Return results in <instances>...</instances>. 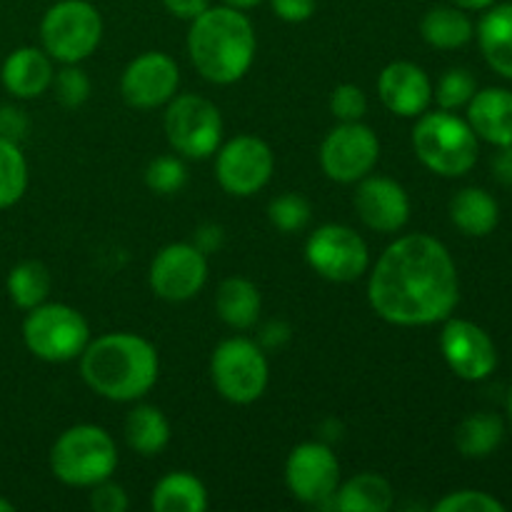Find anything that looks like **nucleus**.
I'll return each mask as SVG.
<instances>
[{
    "mask_svg": "<svg viewBox=\"0 0 512 512\" xmlns=\"http://www.w3.org/2000/svg\"><path fill=\"white\" fill-rule=\"evenodd\" d=\"M368 300L385 323L403 328L443 323L460 300L453 255L433 235H403L375 263Z\"/></svg>",
    "mask_w": 512,
    "mask_h": 512,
    "instance_id": "obj_1",
    "label": "nucleus"
},
{
    "mask_svg": "<svg viewBox=\"0 0 512 512\" xmlns=\"http://www.w3.org/2000/svg\"><path fill=\"white\" fill-rule=\"evenodd\" d=\"M80 375L100 398L135 403L158 383V350L135 333L100 335L80 355Z\"/></svg>",
    "mask_w": 512,
    "mask_h": 512,
    "instance_id": "obj_2",
    "label": "nucleus"
},
{
    "mask_svg": "<svg viewBox=\"0 0 512 512\" xmlns=\"http://www.w3.org/2000/svg\"><path fill=\"white\" fill-rule=\"evenodd\" d=\"M255 28L248 15L230 5H210L190 20L188 53L195 70L215 85L238 83L255 60Z\"/></svg>",
    "mask_w": 512,
    "mask_h": 512,
    "instance_id": "obj_3",
    "label": "nucleus"
},
{
    "mask_svg": "<svg viewBox=\"0 0 512 512\" xmlns=\"http://www.w3.org/2000/svg\"><path fill=\"white\" fill-rule=\"evenodd\" d=\"M413 148L420 163L435 175L460 178L478 163L480 138L453 110H425L413 128Z\"/></svg>",
    "mask_w": 512,
    "mask_h": 512,
    "instance_id": "obj_4",
    "label": "nucleus"
},
{
    "mask_svg": "<svg viewBox=\"0 0 512 512\" xmlns=\"http://www.w3.org/2000/svg\"><path fill=\"white\" fill-rule=\"evenodd\" d=\"M118 448L108 430L98 425H73L50 448V470L70 488H93L113 478Z\"/></svg>",
    "mask_w": 512,
    "mask_h": 512,
    "instance_id": "obj_5",
    "label": "nucleus"
},
{
    "mask_svg": "<svg viewBox=\"0 0 512 512\" xmlns=\"http://www.w3.org/2000/svg\"><path fill=\"white\" fill-rule=\"evenodd\" d=\"M103 18L88 0H60L40 20V43L53 60L63 65L80 63L98 50Z\"/></svg>",
    "mask_w": 512,
    "mask_h": 512,
    "instance_id": "obj_6",
    "label": "nucleus"
},
{
    "mask_svg": "<svg viewBox=\"0 0 512 512\" xmlns=\"http://www.w3.org/2000/svg\"><path fill=\"white\" fill-rule=\"evenodd\" d=\"M23 343L45 363H70L88 348V320L65 303H40L25 315Z\"/></svg>",
    "mask_w": 512,
    "mask_h": 512,
    "instance_id": "obj_7",
    "label": "nucleus"
},
{
    "mask_svg": "<svg viewBox=\"0 0 512 512\" xmlns=\"http://www.w3.org/2000/svg\"><path fill=\"white\" fill-rule=\"evenodd\" d=\"M210 378L228 403L250 405L268 388V358L255 340L228 338L210 358Z\"/></svg>",
    "mask_w": 512,
    "mask_h": 512,
    "instance_id": "obj_8",
    "label": "nucleus"
},
{
    "mask_svg": "<svg viewBox=\"0 0 512 512\" xmlns=\"http://www.w3.org/2000/svg\"><path fill=\"white\" fill-rule=\"evenodd\" d=\"M165 138L183 158L205 160L223 143V118L218 105L200 95H175L165 110Z\"/></svg>",
    "mask_w": 512,
    "mask_h": 512,
    "instance_id": "obj_9",
    "label": "nucleus"
},
{
    "mask_svg": "<svg viewBox=\"0 0 512 512\" xmlns=\"http://www.w3.org/2000/svg\"><path fill=\"white\" fill-rule=\"evenodd\" d=\"M305 260L330 283H353L368 273L370 253L365 240L348 225H320L305 243Z\"/></svg>",
    "mask_w": 512,
    "mask_h": 512,
    "instance_id": "obj_10",
    "label": "nucleus"
},
{
    "mask_svg": "<svg viewBox=\"0 0 512 512\" xmlns=\"http://www.w3.org/2000/svg\"><path fill=\"white\" fill-rule=\"evenodd\" d=\"M275 170V155L265 140L255 135H235L218 148L215 178L220 188L235 198H250L268 185Z\"/></svg>",
    "mask_w": 512,
    "mask_h": 512,
    "instance_id": "obj_11",
    "label": "nucleus"
},
{
    "mask_svg": "<svg viewBox=\"0 0 512 512\" xmlns=\"http://www.w3.org/2000/svg\"><path fill=\"white\" fill-rule=\"evenodd\" d=\"M380 158V140L368 125L340 123L320 145L323 173L335 183H358L373 173Z\"/></svg>",
    "mask_w": 512,
    "mask_h": 512,
    "instance_id": "obj_12",
    "label": "nucleus"
},
{
    "mask_svg": "<svg viewBox=\"0 0 512 512\" xmlns=\"http://www.w3.org/2000/svg\"><path fill=\"white\" fill-rule=\"evenodd\" d=\"M285 485L300 503L328 508L340 485L338 458L323 443H300L285 463Z\"/></svg>",
    "mask_w": 512,
    "mask_h": 512,
    "instance_id": "obj_13",
    "label": "nucleus"
},
{
    "mask_svg": "<svg viewBox=\"0 0 512 512\" xmlns=\"http://www.w3.org/2000/svg\"><path fill=\"white\" fill-rule=\"evenodd\" d=\"M150 288L160 300L185 303L203 290L208 258L193 243H170L150 263Z\"/></svg>",
    "mask_w": 512,
    "mask_h": 512,
    "instance_id": "obj_14",
    "label": "nucleus"
},
{
    "mask_svg": "<svg viewBox=\"0 0 512 512\" xmlns=\"http://www.w3.org/2000/svg\"><path fill=\"white\" fill-rule=\"evenodd\" d=\"M440 350L448 368L468 383H480L498 368V350H495L493 338L470 320L445 318Z\"/></svg>",
    "mask_w": 512,
    "mask_h": 512,
    "instance_id": "obj_15",
    "label": "nucleus"
},
{
    "mask_svg": "<svg viewBox=\"0 0 512 512\" xmlns=\"http://www.w3.org/2000/svg\"><path fill=\"white\" fill-rule=\"evenodd\" d=\"M180 70L168 53L148 50L130 60L120 78V93L130 108L153 110L170 103L178 93Z\"/></svg>",
    "mask_w": 512,
    "mask_h": 512,
    "instance_id": "obj_16",
    "label": "nucleus"
},
{
    "mask_svg": "<svg viewBox=\"0 0 512 512\" xmlns=\"http://www.w3.org/2000/svg\"><path fill=\"white\" fill-rule=\"evenodd\" d=\"M355 190V210L375 233H398L410 220V198L400 183L383 175H365Z\"/></svg>",
    "mask_w": 512,
    "mask_h": 512,
    "instance_id": "obj_17",
    "label": "nucleus"
},
{
    "mask_svg": "<svg viewBox=\"0 0 512 512\" xmlns=\"http://www.w3.org/2000/svg\"><path fill=\"white\" fill-rule=\"evenodd\" d=\"M378 95L390 113L400 118H418L433 103V83L420 65L395 60L380 73Z\"/></svg>",
    "mask_w": 512,
    "mask_h": 512,
    "instance_id": "obj_18",
    "label": "nucleus"
},
{
    "mask_svg": "<svg viewBox=\"0 0 512 512\" xmlns=\"http://www.w3.org/2000/svg\"><path fill=\"white\" fill-rule=\"evenodd\" d=\"M53 78V58L35 45L15 48L0 68V83L18 100L40 98L53 85Z\"/></svg>",
    "mask_w": 512,
    "mask_h": 512,
    "instance_id": "obj_19",
    "label": "nucleus"
},
{
    "mask_svg": "<svg viewBox=\"0 0 512 512\" xmlns=\"http://www.w3.org/2000/svg\"><path fill=\"white\" fill-rule=\"evenodd\" d=\"M468 123L485 143L495 148L512 145V90H478L468 103Z\"/></svg>",
    "mask_w": 512,
    "mask_h": 512,
    "instance_id": "obj_20",
    "label": "nucleus"
},
{
    "mask_svg": "<svg viewBox=\"0 0 512 512\" xmlns=\"http://www.w3.org/2000/svg\"><path fill=\"white\" fill-rule=\"evenodd\" d=\"M475 35L485 63L498 75L512 80V3L490 5L488 13L480 18Z\"/></svg>",
    "mask_w": 512,
    "mask_h": 512,
    "instance_id": "obj_21",
    "label": "nucleus"
},
{
    "mask_svg": "<svg viewBox=\"0 0 512 512\" xmlns=\"http://www.w3.org/2000/svg\"><path fill=\"white\" fill-rule=\"evenodd\" d=\"M395 503L393 485L378 473H358L338 485L328 508L338 512H388Z\"/></svg>",
    "mask_w": 512,
    "mask_h": 512,
    "instance_id": "obj_22",
    "label": "nucleus"
},
{
    "mask_svg": "<svg viewBox=\"0 0 512 512\" xmlns=\"http://www.w3.org/2000/svg\"><path fill=\"white\" fill-rule=\"evenodd\" d=\"M450 220L468 238H485L500 223L498 200L483 188H463L450 200Z\"/></svg>",
    "mask_w": 512,
    "mask_h": 512,
    "instance_id": "obj_23",
    "label": "nucleus"
},
{
    "mask_svg": "<svg viewBox=\"0 0 512 512\" xmlns=\"http://www.w3.org/2000/svg\"><path fill=\"white\" fill-rule=\"evenodd\" d=\"M420 35L438 50H455L475 38V25L458 5H435L420 20Z\"/></svg>",
    "mask_w": 512,
    "mask_h": 512,
    "instance_id": "obj_24",
    "label": "nucleus"
},
{
    "mask_svg": "<svg viewBox=\"0 0 512 512\" xmlns=\"http://www.w3.org/2000/svg\"><path fill=\"white\" fill-rule=\"evenodd\" d=\"M260 308V290L248 278H225L220 283L218 295H215V310L220 320L235 330H248L258 323Z\"/></svg>",
    "mask_w": 512,
    "mask_h": 512,
    "instance_id": "obj_25",
    "label": "nucleus"
},
{
    "mask_svg": "<svg viewBox=\"0 0 512 512\" xmlns=\"http://www.w3.org/2000/svg\"><path fill=\"white\" fill-rule=\"evenodd\" d=\"M125 443L143 458L163 453L170 443V423L155 405H135L125 418Z\"/></svg>",
    "mask_w": 512,
    "mask_h": 512,
    "instance_id": "obj_26",
    "label": "nucleus"
},
{
    "mask_svg": "<svg viewBox=\"0 0 512 512\" xmlns=\"http://www.w3.org/2000/svg\"><path fill=\"white\" fill-rule=\"evenodd\" d=\"M155 512H203L208 510V490L193 473H168L150 495Z\"/></svg>",
    "mask_w": 512,
    "mask_h": 512,
    "instance_id": "obj_27",
    "label": "nucleus"
},
{
    "mask_svg": "<svg viewBox=\"0 0 512 512\" xmlns=\"http://www.w3.org/2000/svg\"><path fill=\"white\" fill-rule=\"evenodd\" d=\"M505 438V423L495 413H473L455 430V448L463 458L483 460L500 448Z\"/></svg>",
    "mask_w": 512,
    "mask_h": 512,
    "instance_id": "obj_28",
    "label": "nucleus"
},
{
    "mask_svg": "<svg viewBox=\"0 0 512 512\" xmlns=\"http://www.w3.org/2000/svg\"><path fill=\"white\" fill-rule=\"evenodd\" d=\"M50 288H53V278H50V270L40 260H23V263L13 265L8 280H5L10 303L15 308L25 310V313L45 303Z\"/></svg>",
    "mask_w": 512,
    "mask_h": 512,
    "instance_id": "obj_29",
    "label": "nucleus"
},
{
    "mask_svg": "<svg viewBox=\"0 0 512 512\" xmlns=\"http://www.w3.org/2000/svg\"><path fill=\"white\" fill-rule=\"evenodd\" d=\"M28 190V160L15 140L0 138V210L13 208Z\"/></svg>",
    "mask_w": 512,
    "mask_h": 512,
    "instance_id": "obj_30",
    "label": "nucleus"
},
{
    "mask_svg": "<svg viewBox=\"0 0 512 512\" xmlns=\"http://www.w3.org/2000/svg\"><path fill=\"white\" fill-rule=\"evenodd\" d=\"M185 183H188V170L175 155H160L145 168V185L155 195H175L185 188Z\"/></svg>",
    "mask_w": 512,
    "mask_h": 512,
    "instance_id": "obj_31",
    "label": "nucleus"
},
{
    "mask_svg": "<svg viewBox=\"0 0 512 512\" xmlns=\"http://www.w3.org/2000/svg\"><path fill=\"white\" fill-rule=\"evenodd\" d=\"M475 93H478V83L470 75V70L453 68L438 80V88L433 90V98L438 100L440 110H460L468 108Z\"/></svg>",
    "mask_w": 512,
    "mask_h": 512,
    "instance_id": "obj_32",
    "label": "nucleus"
},
{
    "mask_svg": "<svg viewBox=\"0 0 512 512\" xmlns=\"http://www.w3.org/2000/svg\"><path fill=\"white\" fill-rule=\"evenodd\" d=\"M310 203L298 193H283L268 205V218L280 233H300L310 223Z\"/></svg>",
    "mask_w": 512,
    "mask_h": 512,
    "instance_id": "obj_33",
    "label": "nucleus"
},
{
    "mask_svg": "<svg viewBox=\"0 0 512 512\" xmlns=\"http://www.w3.org/2000/svg\"><path fill=\"white\" fill-rule=\"evenodd\" d=\"M53 85L60 103L70 110L80 108L90 98V78L85 75V70L78 68V63L65 65L60 73H55Z\"/></svg>",
    "mask_w": 512,
    "mask_h": 512,
    "instance_id": "obj_34",
    "label": "nucleus"
},
{
    "mask_svg": "<svg viewBox=\"0 0 512 512\" xmlns=\"http://www.w3.org/2000/svg\"><path fill=\"white\" fill-rule=\"evenodd\" d=\"M435 512H505V505L483 490H455L435 503Z\"/></svg>",
    "mask_w": 512,
    "mask_h": 512,
    "instance_id": "obj_35",
    "label": "nucleus"
},
{
    "mask_svg": "<svg viewBox=\"0 0 512 512\" xmlns=\"http://www.w3.org/2000/svg\"><path fill=\"white\" fill-rule=\"evenodd\" d=\"M330 113L340 120V123H358L368 113V98L363 90L353 83H343L333 90L330 95Z\"/></svg>",
    "mask_w": 512,
    "mask_h": 512,
    "instance_id": "obj_36",
    "label": "nucleus"
},
{
    "mask_svg": "<svg viewBox=\"0 0 512 512\" xmlns=\"http://www.w3.org/2000/svg\"><path fill=\"white\" fill-rule=\"evenodd\" d=\"M93 493H90V508L95 512H125L128 510L130 500L128 493L123 490V485L113 483V480H103V483L93 485Z\"/></svg>",
    "mask_w": 512,
    "mask_h": 512,
    "instance_id": "obj_37",
    "label": "nucleus"
},
{
    "mask_svg": "<svg viewBox=\"0 0 512 512\" xmlns=\"http://www.w3.org/2000/svg\"><path fill=\"white\" fill-rule=\"evenodd\" d=\"M273 13L285 23H305L313 18L318 0H270Z\"/></svg>",
    "mask_w": 512,
    "mask_h": 512,
    "instance_id": "obj_38",
    "label": "nucleus"
},
{
    "mask_svg": "<svg viewBox=\"0 0 512 512\" xmlns=\"http://www.w3.org/2000/svg\"><path fill=\"white\" fill-rule=\"evenodd\" d=\"M28 133V118L15 105H3L0 108V138H8L20 143V138Z\"/></svg>",
    "mask_w": 512,
    "mask_h": 512,
    "instance_id": "obj_39",
    "label": "nucleus"
},
{
    "mask_svg": "<svg viewBox=\"0 0 512 512\" xmlns=\"http://www.w3.org/2000/svg\"><path fill=\"white\" fill-rule=\"evenodd\" d=\"M165 10L180 20H195L210 8V0H163Z\"/></svg>",
    "mask_w": 512,
    "mask_h": 512,
    "instance_id": "obj_40",
    "label": "nucleus"
},
{
    "mask_svg": "<svg viewBox=\"0 0 512 512\" xmlns=\"http://www.w3.org/2000/svg\"><path fill=\"white\" fill-rule=\"evenodd\" d=\"M493 178L505 188H512V145H503L493 155Z\"/></svg>",
    "mask_w": 512,
    "mask_h": 512,
    "instance_id": "obj_41",
    "label": "nucleus"
},
{
    "mask_svg": "<svg viewBox=\"0 0 512 512\" xmlns=\"http://www.w3.org/2000/svg\"><path fill=\"white\" fill-rule=\"evenodd\" d=\"M220 243H223V230L218 225H205V228L198 230V238H195V245H198L203 253H210V250H218Z\"/></svg>",
    "mask_w": 512,
    "mask_h": 512,
    "instance_id": "obj_42",
    "label": "nucleus"
},
{
    "mask_svg": "<svg viewBox=\"0 0 512 512\" xmlns=\"http://www.w3.org/2000/svg\"><path fill=\"white\" fill-rule=\"evenodd\" d=\"M290 338V328L285 323H270L265 325L263 330V345H268V348H280L283 343H288Z\"/></svg>",
    "mask_w": 512,
    "mask_h": 512,
    "instance_id": "obj_43",
    "label": "nucleus"
},
{
    "mask_svg": "<svg viewBox=\"0 0 512 512\" xmlns=\"http://www.w3.org/2000/svg\"><path fill=\"white\" fill-rule=\"evenodd\" d=\"M450 3L463 10H488L490 5H495V0H450Z\"/></svg>",
    "mask_w": 512,
    "mask_h": 512,
    "instance_id": "obj_44",
    "label": "nucleus"
},
{
    "mask_svg": "<svg viewBox=\"0 0 512 512\" xmlns=\"http://www.w3.org/2000/svg\"><path fill=\"white\" fill-rule=\"evenodd\" d=\"M225 5H230V8H238V10H248V8H255L258 3H263V0H223Z\"/></svg>",
    "mask_w": 512,
    "mask_h": 512,
    "instance_id": "obj_45",
    "label": "nucleus"
},
{
    "mask_svg": "<svg viewBox=\"0 0 512 512\" xmlns=\"http://www.w3.org/2000/svg\"><path fill=\"white\" fill-rule=\"evenodd\" d=\"M13 510H15V505L10 503V500L0 498V512H13Z\"/></svg>",
    "mask_w": 512,
    "mask_h": 512,
    "instance_id": "obj_46",
    "label": "nucleus"
},
{
    "mask_svg": "<svg viewBox=\"0 0 512 512\" xmlns=\"http://www.w3.org/2000/svg\"><path fill=\"white\" fill-rule=\"evenodd\" d=\"M508 415H510V423H512V385H510V393H508Z\"/></svg>",
    "mask_w": 512,
    "mask_h": 512,
    "instance_id": "obj_47",
    "label": "nucleus"
}]
</instances>
